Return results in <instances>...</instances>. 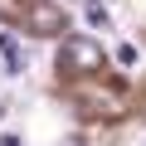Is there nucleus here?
I'll list each match as a JSON object with an SVG mask.
<instances>
[{"label":"nucleus","instance_id":"20e7f679","mask_svg":"<svg viewBox=\"0 0 146 146\" xmlns=\"http://www.w3.org/2000/svg\"><path fill=\"white\" fill-rule=\"evenodd\" d=\"M83 15H88V25H98V29H107V25H112V15H107L102 0H83Z\"/></svg>","mask_w":146,"mask_h":146},{"label":"nucleus","instance_id":"7ed1b4c3","mask_svg":"<svg viewBox=\"0 0 146 146\" xmlns=\"http://www.w3.org/2000/svg\"><path fill=\"white\" fill-rule=\"evenodd\" d=\"M0 54H5V73H20L25 68V54H20V44H15V34H0Z\"/></svg>","mask_w":146,"mask_h":146},{"label":"nucleus","instance_id":"f03ea898","mask_svg":"<svg viewBox=\"0 0 146 146\" xmlns=\"http://www.w3.org/2000/svg\"><path fill=\"white\" fill-rule=\"evenodd\" d=\"M20 25H25L29 34L49 39V34H63V29H68V15L54 5V0H20Z\"/></svg>","mask_w":146,"mask_h":146},{"label":"nucleus","instance_id":"f257e3e1","mask_svg":"<svg viewBox=\"0 0 146 146\" xmlns=\"http://www.w3.org/2000/svg\"><path fill=\"white\" fill-rule=\"evenodd\" d=\"M58 68L63 73H98L102 68V44L88 34H63L58 44Z\"/></svg>","mask_w":146,"mask_h":146}]
</instances>
